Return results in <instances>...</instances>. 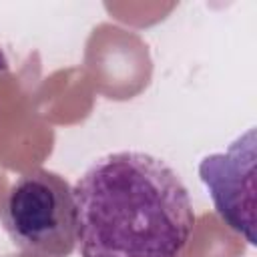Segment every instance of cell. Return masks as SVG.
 I'll return each mask as SVG.
<instances>
[{
	"label": "cell",
	"mask_w": 257,
	"mask_h": 257,
	"mask_svg": "<svg viewBox=\"0 0 257 257\" xmlns=\"http://www.w3.org/2000/svg\"><path fill=\"white\" fill-rule=\"evenodd\" d=\"M0 219L24 257H68L76 249L72 187L54 171L34 169L20 175L6 193Z\"/></svg>",
	"instance_id": "cell-2"
},
{
	"label": "cell",
	"mask_w": 257,
	"mask_h": 257,
	"mask_svg": "<svg viewBox=\"0 0 257 257\" xmlns=\"http://www.w3.org/2000/svg\"><path fill=\"white\" fill-rule=\"evenodd\" d=\"M255 128L237 137L225 153H211L199 163V179L209 191L221 221L251 245L255 235Z\"/></svg>",
	"instance_id": "cell-3"
},
{
	"label": "cell",
	"mask_w": 257,
	"mask_h": 257,
	"mask_svg": "<svg viewBox=\"0 0 257 257\" xmlns=\"http://www.w3.org/2000/svg\"><path fill=\"white\" fill-rule=\"evenodd\" d=\"M6 68H8V58H6V54H4V50L0 46V74L6 72Z\"/></svg>",
	"instance_id": "cell-4"
},
{
	"label": "cell",
	"mask_w": 257,
	"mask_h": 257,
	"mask_svg": "<svg viewBox=\"0 0 257 257\" xmlns=\"http://www.w3.org/2000/svg\"><path fill=\"white\" fill-rule=\"evenodd\" d=\"M72 195L80 257H179L197 221L181 177L141 151L96 159Z\"/></svg>",
	"instance_id": "cell-1"
}]
</instances>
